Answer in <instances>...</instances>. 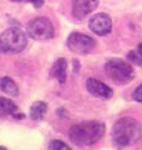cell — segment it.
I'll return each mask as SVG.
<instances>
[{"label":"cell","mask_w":142,"mask_h":150,"mask_svg":"<svg viewBox=\"0 0 142 150\" xmlns=\"http://www.w3.org/2000/svg\"><path fill=\"white\" fill-rule=\"evenodd\" d=\"M105 134V125L100 121H84L74 125L69 131L71 143L77 146H90L96 144Z\"/></svg>","instance_id":"1"},{"label":"cell","mask_w":142,"mask_h":150,"mask_svg":"<svg viewBox=\"0 0 142 150\" xmlns=\"http://www.w3.org/2000/svg\"><path fill=\"white\" fill-rule=\"evenodd\" d=\"M142 133L138 121L132 118H121L112 128V140L117 148H125L135 144Z\"/></svg>","instance_id":"2"},{"label":"cell","mask_w":142,"mask_h":150,"mask_svg":"<svg viewBox=\"0 0 142 150\" xmlns=\"http://www.w3.org/2000/svg\"><path fill=\"white\" fill-rule=\"evenodd\" d=\"M27 36L20 29L10 28L0 35V50L8 54L20 53L26 48Z\"/></svg>","instance_id":"3"},{"label":"cell","mask_w":142,"mask_h":150,"mask_svg":"<svg viewBox=\"0 0 142 150\" xmlns=\"http://www.w3.org/2000/svg\"><path fill=\"white\" fill-rule=\"evenodd\" d=\"M106 75L117 84H127L134 79V69L121 59H111L105 64Z\"/></svg>","instance_id":"4"},{"label":"cell","mask_w":142,"mask_h":150,"mask_svg":"<svg viewBox=\"0 0 142 150\" xmlns=\"http://www.w3.org/2000/svg\"><path fill=\"white\" fill-rule=\"evenodd\" d=\"M26 34L34 40H49L54 36V26L46 18H35L26 25Z\"/></svg>","instance_id":"5"},{"label":"cell","mask_w":142,"mask_h":150,"mask_svg":"<svg viewBox=\"0 0 142 150\" xmlns=\"http://www.w3.org/2000/svg\"><path fill=\"white\" fill-rule=\"evenodd\" d=\"M95 40L91 36L81 34V33H72L67 38L69 49L75 54L86 55L95 48Z\"/></svg>","instance_id":"6"},{"label":"cell","mask_w":142,"mask_h":150,"mask_svg":"<svg viewBox=\"0 0 142 150\" xmlns=\"http://www.w3.org/2000/svg\"><path fill=\"white\" fill-rule=\"evenodd\" d=\"M90 29L92 30V33H95L96 35H107L110 34V31L112 29V21L111 18L107 15V14L103 13H98L96 15H93L90 19Z\"/></svg>","instance_id":"7"},{"label":"cell","mask_w":142,"mask_h":150,"mask_svg":"<svg viewBox=\"0 0 142 150\" xmlns=\"http://www.w3.org/2000/svg\"><path fill=\"white\" fill-rule=\"evenodd\" d=\"M98 5V0H72V14L76 19H84Z\"/></svg>","instance_id":"8"},{"label":"cell","mask_w":142,"mask_h":150,"mask_svg":"<svg viewBox=\"0 0 142 150\" xmlns=\"http://www.w3.org/2000/svg\"><path fill=\"white\" fill-rule=\"evenodd\" d=\"M86 89L90 94H92L98 99H110L113 95V91L110 86H107L100 80H96V79H89L86 81Z\"/></svg>","instance_id":"9"},{"label":"cell","mask_w":142,"mask_h":150,"mask_svg":"<svg viewBox=\"0 0 142 150\" xmlns=\"http://www.w3.org/2000/svg\"><path fill=\"white\" fill-rule=\"evenodd\" d=\"M50 74H51V76L56 79V80L63 85L66 80V75H67V62H66L64 58L58 59L54 63L53 68H51Z\"/></svg>","instance_id":"10"},{"label":"cell","mask_w":142,"mask_h":150,"mask_svg":"<svg viewBox=\"0 0 142 150\" xmlns=\"http://www.w3.org/2000/svg\"><path fill=\"white\" fill-rule=\"evenodd\" d=\"M0 88H1V90L5 94H8V95L18 96V94H19V88L16 85V83L8 76L3 78L1 80H0Z\"/></svg>","instance_id":"11"},{"label":"cell","mask_w":142,"mask_h":150,"mask_svg":"<svg viewBox=\"0 0 142 150\" xmlns=\"http://www.w3.org/2000/svg\"><path fill=\"white\" fill-rule=\"evenodd\" d=\"M46 111H47V106L45 103L36 101L30 108V118L32 120H41L46 114Z\"/></svg>","instance_id":"12"},{"label":"cell","mask_w":142,"mask_h":150,"mask_svg":"<svg viewBox=\"0 0 142 150\" xmlns=\"http://www.w3.org/2000/svg\"><path fill=\"white\" fill-rule=\"evenodd\" d=\"M16 105L8 98L0 96V116H8L11 114H15Z\"/></svg>","instance_id":"13"},{"label":"cell","mask_w":142,"mask_h":150,"mask_svg":"<svg viewBox=\"0 0 142 150\" xmlns=\"http://www.w3.org/2000/svg\"><path fill=\"white\" fill-rule=\"evenodd\" d=\"M127 58H129V60L131 63L138 65V67H142V53L138 49L131 50L129 53V55H127Z\"/></svg>","instance_id":"14"},{"label":"cell","mask_w":142,"mask_h":150,"mask_svg":"<svg viewBox=\"0 0 142 150\" xmlns=\"http://www.w3.org/2000/svg\"><path fill=\"white\" fill-rule=\"evenodd\" d=\"M49 149H63V150H69L70 146H67L65 143L60 142V140H54L49 145Z\"/></svg>","instance_id":"15"},{"label":"cell","mask_w":142,"mask_h":150,"mask_svg":"<svg viewBox=\"0 0 142 150\" xmlns=\"http://www.w3.org/2000/svg\"><path fill=\"white\" fill-rule=\"evenodd\" d=\"M134 99L138 103H142V84L134 91Z\"/></svg>","instance_id":"16"},{"label":"cell","mask_w":142,"mask_h":150,"mask_svg":"<svg viewBox=\"0 0 142 150\" xmlns=\"http://www.w3.org/2000/svg\"><path fill=\"white\" fill-rule=\"evenodd\" d=\"M24 1H29V3H32L34 4V6L35 8H40L41 5H42V0H24Z\"/></svg>","instance_id":"17"},{"label":"cell","mask_w":142,"mask_h":150,"mask_svg":"<svg viewBox=\"0 0 142 150\" xmlns=\"http://www.w3.org/2000/svg\"><path fill=\"white\" fill-rule=\"evenodd\" d=\"M137 49H138V50L141 51V53H142V44H140V45H138V48H137Z\"/></svg>","instance_id":"18"},{"label":"cell","mask_w":142,"mask_h":150,"mask_svg":"<svg viewBox=\"0 0 142 150\" xmlns=\"http://www.w3.org/2000/svg\"><path fill=\"white\" fill-rule=\"evenodd\" d=\"M11 1H24V0H11Z\"/></svg>","instance_id":"19"}]
</instances>
